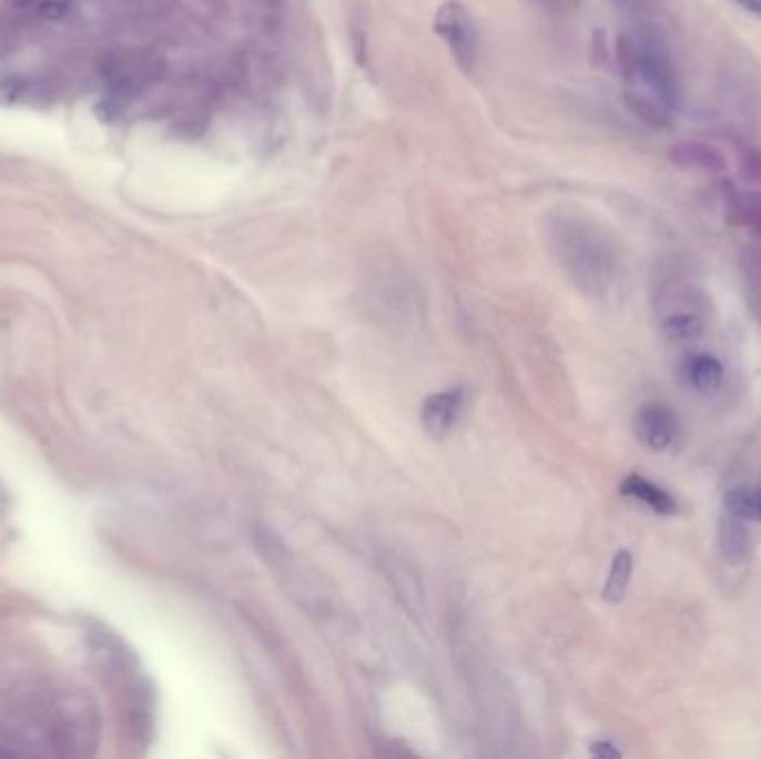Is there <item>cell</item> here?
<instances>
[{"mask_svg": "<svg viewBox=\"0 0 761 759\" xmlns=\"http://www.w3.org/2000/svg\"><path fill=\"white\" fill-rule=\"evenodd\" d=\"M590 752H592L595 757H601V759H612V757H621V755H623L619 748H615V746L608 743V741H597V743L590 748Z\"/></svg>", "mask_w": 761, "mask_h": 759, "instance_id": "cell-15", "label": "cell"}, {"mask_svg": "<svg viewBox=\"0 0 761 759\" xmlns=\"http://www.w3.org/2000/svg\"><path fill=\"white\" fill-rule=\"evenodd\" d=\"M719 553L730 566H739L748 555V533L739 517H728L719 524Z\"/></svg>", "mask_w": 761, "mask_h": 759, "instance_id": "cell-7", "label": "cell"}, {"mask_svg": "<svg viewBox=\"0 0 761 759\" xmlns=\"http://www.w3.org/2000/svg\"><path fill=\"white\" fill-rule=\"evenodd\" d=\"M70 12V0H41L39 14L48 21H61Z\"/></svg>", "mask_w": 761, "mask_h": 759, "instance_id": "cell-13", "label": "cell"}, {"mask_svg": "<svg viewBox=\"0 0 761 759\" xmlns=\"http://www.w3.org/2000/svg\"><path fill=\"white\" fill-rule=\"evenodd\" d=\"M632 579V555L628 550H619L612 559L606 586L601 590V599L606 604H619L630 586Z\"/></svg>", "mask_w": 761, "mask_h": 759, "instance_id": "cell-9", "label": "cell"}, {"mask_svg": "<svg viewBox=\"0 0 761 759\" xmlns=\"http://www.w3.org/2000/svg\"><path fill=\"white\" fill-rule=\"evenodd\" d=\"M677 435L674 415L661 404H648L637 415V437L655 453L670 448Z\"/></svg>", "mask_w": 761, "mask_h": 759, "instance_id": "cell-4", "label": "cell"}, {"mask_svg": "<svg viewBox=\"0 0 761 759\" xmlns=\"http://www.w3.org/2000/svg\"><path fill=\"white\" fill-rule=\"evenodd\" d=\"M670 161L681 168V170H692V172H703V174H723L728 170V161L726 156L706 143H677L670 150Z\"/></svg>", "mask_w": 761, "mask_h": 759, "instance_id": "cell-5", "label": "cell"}, {"mask_svg": "<svg viewBox=\"0 0 761 759\" xmlns=\"http://www.w3.org/2000/svg\"><path fill=\"white\" fill-rule=\"evenodd\" d=\"M26 94V81L23 79H6L0 81V103L3 105H14L21 97Z\"/></svg>", "mask_w": 761, "mask_h": 759, "instance_id": "cell-12", "label": "cell"}, {"mask_svg": "<svg viewBox=\"0 0 761 759\" xmlns=\"http://www.w3.org/2000/svg\"><path fill=\"white\" fill-rule=\"evenodd\" d=\"M435 32L448 48L450 57L464 72H473L479 59V30L473 14L459 3L448 0L435 17Z\"/></svg>", "mask_w": 761, "mask_h": 759, "instance_id": "cell-2", "label": "cell"}, {"mask_svg": "<svg viewBox=\"0 0 761 759\" xmlns=\"http://www.w3.org/2000/svg\"><path fill=\"white\" fill-rule=\"evenodd\" d=\"M688 378H690V384L694 386V391H699L703 395H712L719 391V386L723 382V365L710 354H697L690 358Z\"/></svg>", "mask_w": 761, "mask_h": 759, "instance_id": "cell-8", "label": "cell"}, {"mask_svg": "<svg viewBox=\"0 0 761 759\" xmlns=\"http://www.w3.org/2000/svg\"><path fill=\"white\" fill-rule=\"evenodd\" d=\"M39 3H41V0H12V8H17V10H30V8H39Z\"/></svg>", "mask_w": 761, "mask_h": 759, "instance_id": "cell-18", "label": "cell"}, {"mask_svg": "<svg viewBox=\"0 0 761 759\" xmlns=\"http://www.w3.org/2000/svg\"><path fill=\"white\" fill-rule=\"evenodd\" d=\"M94 114L103 121V123H112L114 121V117L119 114V110H116V105L114 103H110V101H103V103H99V105H94Z\"/></svg>", "mask_w": 761, "mask_h": 759, "instance_id": "cell-16", "label": "cell"}, {"mask_svg": "<svg viewBox=\"0 0 761 759\" xmlns=\"http://www.w3.org/2000/svg\"><path fill=\"white\" fill-rule=\"evenodd\" d=\"M464 404H466V395L461 388L437 393V395L428 397L422 406L424 431L435 439L448 437L461 417Z\"/></svg>", "mask_w": 761, "mask_h": 759, "instance_id": "cell-3", "label": "cell"}, {"mask_svg": "<svg viewBox=\"0 0 761 759\" xmlns=\"http://www.w3.org/2000/svg\"><path fill=\"white\" fill-rule=\"evenodd\" d=\"M726 510L732 517L761 522V490L734 488L726 495Z\"/></svg>", "mask_w": 761, "mask_h": 759, "instance_id": "cell-10", "label": "cell"}, {"mask_svg": "<svg viewBox=\"0 0 761 759\" xmlns=\"http://www.w3.org/2000/svg\"><path fill=\"white\" fill-rule=\"evenodd\" d=\"M703 325L694 314H672L663 321V332L672 341H692L701 334Z\"/></svg>", "mask_w": 761, "mask_h": 759, "instance_id": "cell-11", "label": "cell"}, {"mask_svg": "<svg viewBox=\"0 0 761 759\" xmlns=\"http://www.w3.org/2000/svg\"><path fill=\"white\" fill-rule=\"evenodd\" d=\"M626 110L648 128H668L679 108V88L668 50L655 34H623L617 45Z\"/></svg>", "mask_w": 761, "mask_h": 759, "instance_id": "cell-1", "label": "cell"}, {"mask_svg": "<svg viewBox=\"0 0 761 759\" xmlns=\"http://www.w3.org/2000/svg\"><path fill=\"white\" fill-rule=\"evenodd\" d=\"M732 3L754 17H761V0H732Z\"/></svg>", "mask_w": 761, "mask_h": 759, "instance_id": "cell-17", "label": "cell"}, {"mask_svg": "<svg viewBox=\"0 0 761 759\" xmlns=\"http://www.w3.org/2000/svg\"><path fill=\"white\" fill-rule=\"evenodd\" d=\"M619 490H621V495L646 504L657 515H674L677 513V502L663 488L655 486L652 482L643 479L641 475H628L621 482Z\"/></svg>", "mask_w": 761, "mask_h": 759, "instance_id": "cell-6", "label": "cell"}, {"mask_svg": "<svg viewBox=\"0 0 761 759\" xmlns=\"http://www.w3.org/2000/svg\"><path fill=\"white\" fill-rule=\"evenodd\" d=\"M544 3H552V0H544Z\"/></svg>", "mask_w": 761, "mask_h": 759, "instance_id": "cell-19", "label": "cell"}, {"mask_svg": "<svg viewBox=\"0 0 761 759\" xmlns=\"http://www.w3.org/2000/svg\"><path fill=\"white\" fill-rule=\"evenodd\" d=\"M745 212H743V221H748L750 227L761 232V194L759 196H750L743 203Z\"/></svg>", "mask_w": 761, "mask_h": 759, "instance_id": "cell-14", "label": "cell"}]
</instances>
